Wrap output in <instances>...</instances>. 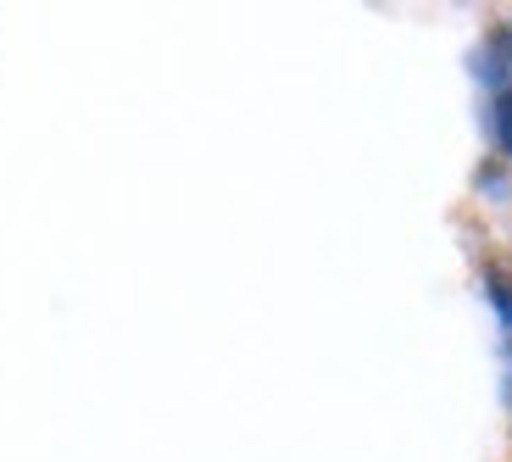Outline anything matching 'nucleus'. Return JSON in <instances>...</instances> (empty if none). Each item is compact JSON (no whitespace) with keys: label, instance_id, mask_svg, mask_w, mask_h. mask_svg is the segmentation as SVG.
Returning <instances> with one entry per match:
<instances>
[{"label":"nucleus","instance_id":"f257e3e1","mask_svg":"<svg viewBox=\"0 0 512 462\" xmlns=\"http://www.w3.org/2000/svg\"><path fill=\"white\" fill-rule=\"evenodd\" d=\"M496 134H501V151L512 156V90H501L496 101Z\"/></svg>","mask_w":512,"mask_h":462},{"label":"nucleus","instance_id":"f03ea898","mask_svg":"<svg viewBox=\"0 0 512 462\" xmlns=\"http://www.w3.org/2000/svg\"><path fill=\"white\" fill-rule=\"evenodd\" d=\"M496 301L512 312V279H501V273H496Z\"/></svg>","mask_w":512,"mask_h":462}]
</instances>
